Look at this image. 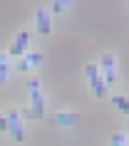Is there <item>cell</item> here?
Masks as SVG:
<instances>
[{"label":"cell","mask_w":129,"mask_h":146,"mask_svg":"<svg viewBox=\"0 0 129 146\" xmlns=\"http://www.w3.org/2000/svg\"><path fill=\"white\" fill-rule=\"evenodd\" d=\"M35 27H37L40 35H50L52 32V20H50V13L45 8H40L35 13Z\"/></svg>","instance_id":"obj_5"},{"label":"cell","mask_w":129,"mask_h":146,"mask_svg":"<svg viewBox=\"0 0 129 146\" xmlns=\"http://www.w3.org/2000/svg\"><path fill=\"white\" fill-rule=\"evenodd\" d=\"M109 141H112V144H117V146H122V144H127V136H124V134H112V136H109Z\"/></svg>","instance_id":"obj_13"},{"label":"cell","mask_w":129,"mask_h":146,"mask_svg":"<svg viewBox=\"0 0 129 146\" xmlns=\"http://www.w3.org/2000/svg\"><path fill=\"white\" fill-rule=\"evenodd\" d=\"M8 60H10V52L8 50H3V52H0V84H5V82H8Z\"/></svg>","instance_id":"obj_8"},{"label":"cell","mask_w":129,"mask_h":146,"mask_svg":"<svg viewBox=\"0 0 129 146\" xmlns=\"http://www.w3.org/2000/svg\"><path fill=\"white\" fill-rule=\"evenodd\" d=\"M30 62H27V57H25V54H23V57H20V64H17V72H30Z\"/></svg>","instance_id":"obj_12"},{"label":"cell","mask_w":129,"mask_h":146,"mask_svg":"<svg viewBox=\"0 0 129 146\" xmlns=\"http://www.w3.org/2000/svg\"><path fill=\"white\" fill-rule=\"evenodd\" d=\"M40 89V79H30L27 82V92H37Z\"/></svg>","instance_id":"obj_14"},{"label":"cell","mask_w":129,"mask_h":146,"mask_svg":"<svg viewBox=\"0 0 129 146\" xmlns=\"http://www.w3.org/2000/svg\"><path fill=\"white\" fill-rule=\"evenodd\" d=\"M55 121L60 124V126H75L77 124V114L75 111H57V114H55Z\"/></svg>","instance_id":"obj_7"},{"label":"cell","mask_w":129,"mask_h":146,"mask_svg":"<svg viewBox=\"0 0 129 146\" xmlns=\"http://www.w3.org/2000/svg\"><path fill=\"white\" fill-rule=\"evenodd\" d=\"M70 3L72 0H52V13L55 15H65L67 8H70Z\"/></svg>","instance_id":"obj_9"},{"label":"cell","mask_w":129,"mask_h":146,"mask_svg":"<svg viewBox=\"0 0 129 146\" xmlns=\"http://www.w3.org/2000/svg\"><path fill=\"white\" fill-rule=\"evenodd\" d=\"M127 129H129V114H127Z\"/></svg>","instance_id":"obj_17"},{"label":"cell","mask_w":129,"mask_h":146,"mask_svg":"<svg viewBox=\"0 0 129 146\" xmlns=\"http://www.w3.org/2000/svg\"><path fill=\"white\" fill-rule=\"evenodd\" d=\"M25 57H27V62H30V67H37L40 62H42V54L40 52H27V50H25Z\"/></svg>","instance_id":"obj_11"},{"label":"cell","mask_w":129,"mask_h":146,"mask_svg":"<svg viewBox=\"0 0 129 146\" xmlns=\"http://www.w3.org/2000/svg\"><path fill=\"white\" fill-rule=\"evenodd\" d=\"M112 104H114L117 109H119L122 114H129V99H127V97H114V99H112Z\"/></svg>","instance_id":"obj_10"},{"label":"cell","mask_w":129,"mask_h":146,"mask_svg":"<svg viewBox=\"0 0 129 146\" xmlns=\"http://www.w3.org/2000/svg\"><path fill=\"white\" fill-rule=\"evenodd\" d=\"M127 3H129V0H127Z\"/></svg>","instance_id":"obj_18"},{"label":"cell","mask_w":129,"mask_h":146,"mask_svg":"<svg viewBox=\"0 0 129 146\" xmlns=\"http://www.w3.org/2000/svg\"><path fill=\"white\" fill-rule=\"evenodd\" d=\"M8 131L13 134L15 141H23L25 139V129H23V121H20V111H15V109L8 111Z\"/></svg>","instance_id":"obj_3"},{"label":"cell","mask_w":129,"mask_h":146,"mask_svg":"<svg viewBox=\"0 0 129 146\" xmlns=\"http://www.w3.org/2000/svg\"><path fill=\"white\" fill-rule=\"evenodd\" d=\"M0 131H8V114H0Z\"/></svg>","instance_id":"obj_15"},{"label":"cell","mask_w":129,"mask_h":146,"mask_svg":"<svg viewBox=\"0 0 129 146\" xmlns=\"http://www.w3.org/2000/svg\"><path fill=\"white\" fill-rule=\"evenodd\" d=\"M30 107H32V114H35V119H42L45 116V97H42V92H30Z\"/></svg>","instance_id":"obj_6"},{"label":"cell","mask_w":129,"mask_h":146,"mask_svg":"<svg viewBox=\"0 0 129 146\" xmlns=\"http://www.w3.org/2000/svg\"><path fill=\"white\" fill-rule=\"evenodd\" d=\"M99 72H102V77H104L107 87L117 84V60H114L112 52H104L99 57Z\"/></svg>","instance_id":"obj_2"},{"label":"cell","mask_w":129,"mask_h":146,"mask_svg":"<svg viewBox=\"0 0 129 146\" xmlns=\"http://www.w3.org/2000/svg\"><path fill=\"white\" fill-rule=\"evenodd\" d=\"M27 42H30V32L27 30H20L17 32V37H15V42L10 45V57H23L25 54V50H27Z\"/></svg>","instance_id":"obj_4"},{"label":"cell","mask_w":129,"mask_h":146,"mask_svg":"<svg viewBox=\"0 0 129 146\" xmlns=\"http://www.w3.org/2000/svg\"><path fill=\"white\" fill-rule=\"evenodd\" d=\"M20 116H23V119H35L32 109H23V111H20Z\"/></svg>","instance_id":"obj_16"},{"label":"cell","mask_w":129,"mask_h":146,"mask_svg":"<svg viewBox=\"0 0 129 146\" xmlns=\"http://www.w3.org/2000/svg\"><path fill=\"white\" fill-rule=\"evenodd\" d=\"M84 74H87V79H90L92 94L102 99V97L107 94V82H104V77L99 74V67L94 64V62H87V67H84Z\"/></svg>","instance_id":"obj_1"}]
</instances>
